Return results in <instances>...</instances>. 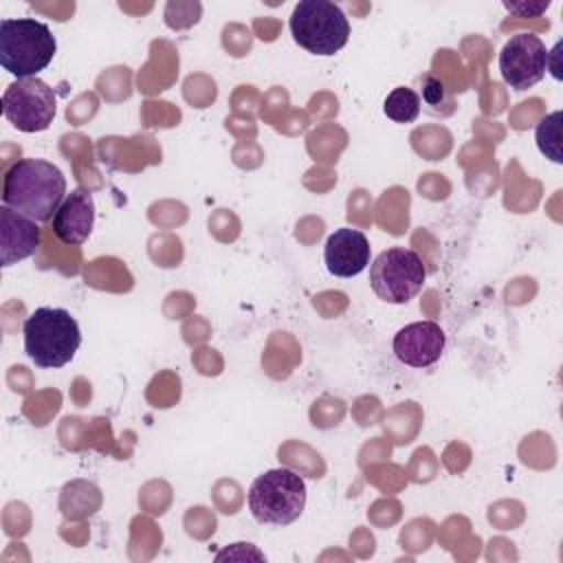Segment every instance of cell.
Instances as JSON below:
<instances>
[{
    "mask_svg": "<svg viewBox=\"0 0 563 563\" xmlns=\"http://www.w3.org/2000/svg\"><path fill=\"white\" fill-rule=\"evenodd\" d=\"M422 99L429 103V106H442L446 101V88L444 84L433 77V75H427L422 77Z\"/></svg>",
    "mask_w": 563,
    "mask_h": 563,
    "instance_id": "9a60e30c",
    "label": "cell"
},
{
    "mask_svg": "<svg viewBox=\"0 0 563 563\" xmlns=\"http://www.w3.org/2000/svg\"><path fill=\"white\" fill-rule=\"evenodd\" d=\"M369 240L363 231L341 227L328 235L323 260L334 277H354L369 266Z\"/></svg>",
    "mask_w": 563,
    "mask_h": 563,
    "instance_id": "30bf717a",
    "label": "cell"
},
{
    "mask_svg": "<svg viewBox=\"0 0 563 563\" xmlns=\"http://www.w3.org/2000/svg\"><path fill=\"white\" fill-rule=\"evenodd\" d=\"M2 112L20 132H42L57 114V97L40 77L15 79L2 95Z\"/></svg>",
    "mask_w": 563,
    "mask_h": 563,
    "instance_id": "52a82bcc",
    "label": "cell"
},
{
    "mask_svg": "<svg viewBox=\"0 0 563 563\" xmlns=\"http://www.w3.org/2000/svg\"><path fill=\"white\" fill-rule=\"evenodd\" d=\"M537 147L552 163H563L561 154V112H552L537 125Z\"/></svg>",
    "mask_w": 563,
    "mask_h": 563,
    "instance_id": "5bb4252c",
    "label": "cell"
},
{
    "mask_svg": "<svg viewBox=\"0 0 563 563\" xmlns=\"http://www.w3.org/2000/svg\"><path fill=\"white\" fill-rule=\"evenodd\" d=\"M57 53L51 29L35 18H4L0 22V64L18 79L35 77Z\"/></svg>",
    "mask_w": 563,
    "mask_h": 563,
    "instance_id": "3957f363",
    "label": "cell"
},
{
    "mask_svg": "<svg viewBox=\"0 0 563 563\" xmlns=\"http://www.w3.org/2000/svg\"><path fill=\"white\" fill-rule=\"evenodd\" d=\"M53 235L66 244V246H77L88 240L95 227V200L92 194L84 187L73 189L64 202L57 207L53 220Z\"/></svg>",
    "mask_w": 563,
    "mask_h": 563,
    "instance_id": "8fae6325",
    "label": "cell"
},
{
    "mask_svg": "<svg viewBox=\"0 0 563 563\" xmlns=\"http://www.w3.org/2000/svg\"><path fill=\"white\" fill-rule=\"evenodd\" d=\"M424 279L427 266L422 257L405 246L378 253L369 266V286L387 303H407L422 290Z\"/></svg>",
    "mask_w": 563,
    "mask_h": 563,
    "instance_id": "8992f818",
    "label": "cell"
},
{
    "mask_svg": "<svg viewBox=\"0 0 563 563\" xmlns=\"http://www.w3.org/2000/svg\"><path fill=\"white\" fill-rule=\"evenodd\" d=\"M79 345V323L64 308L42 306L24 321V352L37 367H64L75 358Z\"/></svg>",
    "mask_w": 563,
    "mask_h": 563,
    "instance_id": "7a4b0ae2",
    "label": "cell"
},
{
    "mask_svg": "<svg viewBox=\"0 0 563 563\" xmlns=\"http://www.w3.org/2000/svg\"><path fill=\"white\" fill-rule=\"evenodd\" d=\"M548 48L534 33L512 35L499 51L501 79L512 90H528L545 77Z\"/></svg>",
    "mask_w": 563,
    "mask_h": 563,
    "instance_id": "ba28073f",
    "label": "cell"
},
{
    "mask_svg": "<svg viewBox=\"0 0 563 563\" xmlns=\"http://www.w3.org/2000/svg\"><path fill=\"white\" fill-rule=\"evenodd\" d=\"M446 345V334L435 321H413L400 328L394 336V354L409 367L433 365Z\"/></svg>",
    "mask_w": 563,
    "mask_h": 563,
    "instance_id": "9c48e42d",
    "label": "cell"
},
{
    "mask_svg": "<svg viewBox=\"0 0 563 563\" xmlns=\"http://www.w3.org/2000/svg\"><path fill=\"white\" fill-rule=\"evenodd\" d=\"M383 112L394 123H413L420 114V97L416 90L407 86H398L387 95L383 103Z\"/></svg>",
    "mask_w": 563,
    "mask_h": 563,
    "instance_id": "4fadbf2b",
    "label": "cell"
},
{
    "mask_svg": "<svg viewBox=\"0 0 563 563\" xmlns=\"http://www.w3.org/2000/svg\"><path fill=\"white\" fill-rule=\"evenodd\" d=\"M66 196V176L48 161L20 158L4 174L2 205L35 222L53 220Z\"/></svg>",
    "mask_w": 563,
    "mask_h": 563,
    "instance_id": "6da1fadb",
    "label": "cell"
},
{
    "mask_svg": "<svg viewBox=\"0 0 563 563\" xmlns=\"http://www.w3.org/2000/svg\"><path fill=\"white\" fill-rule=\"evenodd\" d=\"M40 227L33 218L2 205L0 207V264L11 266L31 257L40 246Z\"/></svg>",
    "mask_w": 563,
    "mask_h": 563,
    "instance_id": "7c38bea8",
    "label": "cell"
},
{
    "mask_svg": "<svg viewBox=\"0 0 563 563\" xmlns=\"http://www.w3.org/2000/svg\"><path fill=\"white\" fill-rule=\"evenodd\" d=\"M292 40L312 55L330 57L350 40V22L330 0H301L288 20Z\"/></svg>",
    "mask_w": 563,
    "mask_h": 563,
    "instance_id": "5b68a950",
    "label": "cell"
},
{
    "mask_svg": "<svg viewBox=\"0 0 563 563\" xmlns=\"http://www.w3.org/2000/svg\"><path fill=\"white\" fill-rule=\"evenodd\" d=\"M306 482L295 471L282 466L257 475L249 488V510L257 523L288 526L306 508Z\"/></svg>",
    "mask_w": 563,
    "mask_h": 563,
    "instance_id": "277c9868",
    "label": "cell"
},
{
    "mask_svg": "<svg viewBox=\"0 0 563 563\" xmlns=\"http://www.w3.org/2000/svg\"><path fill=\"white\" fill-rule=\"evenodd\" d=\"M504 9L517 18H539L550 9V0L545 2H504Z\"/></svg>",
    "mask_w": 563,
    "mask_h": 563,
    "instance_id": "2e32d148",
    "label": "cell"
}]
</instances>
